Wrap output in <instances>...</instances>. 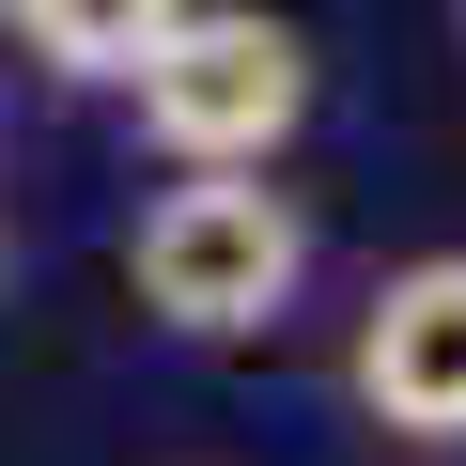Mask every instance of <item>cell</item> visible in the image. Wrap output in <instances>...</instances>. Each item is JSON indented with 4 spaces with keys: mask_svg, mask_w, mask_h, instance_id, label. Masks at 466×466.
<instances>
[{
    "mask_svg": "<svg viewBox=\"0 0 466 466\" xmlns=\"http://www.w3.org/2000/svg\"><path fill=\"white\" fill-rule=\"evenodd\" d=\"M125 280H140V311L187 327V342H249V327H280L296 280H311V218H296L280 187H249V171H187L171 202H140Z\"/></svg>",
    "mask_w": 466,
    "mask_h": 466,
    "instance_id": "obj_1",
    "label": "cell"
},
{
    "mask_svg": "<svg viewBox=\"0 0 466 466\" xmlns=\"http://www.w3.org/2000/svg\"><path fill=\"white\" fill-rule=\"evenodd\" d=\"M296 109H311V47H296L280 16H187L171 63L140 78V125H156L187 171H265V156L296 140Z\"/></svg>",
    "mask_w": 466,
    "mask_h": 466,
    "instance_id": "obj_2",
    "label": "cell"
},
{
    "mask_svg": "<svg viewBox=\"0 0 466 466\" xmlns=\"http://www.w3.org/2000/svg\"><path fill=\"white\" fill-rule=\"evenodd\" d=\"M358 404L389 420V435H466V249H435V265H404L373 311H358Z\"/></svg>",
    "mask_w": 466,
    "mask_h": 466,
    "instance_id": "obj_3",
    "label": "cell"
},
{
    "mask_svg": "<svg viewBox=\"0 0 466 466\" xmlns=\"http://www.w3.org/2000/svg\"><path fill=\"white\" fill-rule=\"evenodd\" d=\"M202 16V0H16V32H32V63L47 78H78V94H140L156 63H171V32Z\"/></svg>",
    "mask_w": 466,
    "mask_h": 466,
    "instance_id": "obj_4",
    "label": "cell"
},
{
    "mask_svg": "<svg viewBox=\"0 0 466 466\" xmlns=\"http://www.w3.org/2000/svg\"><path fill=\"white\" fill-rule=\"evenodd\" d=\"M0 16H16V0H0Z\"/></svg>",
    "mask_w": 466,
    "mask_h": 466,
    "instance_id": "obj_5",
    "label": "cell"
}]
</instances>
